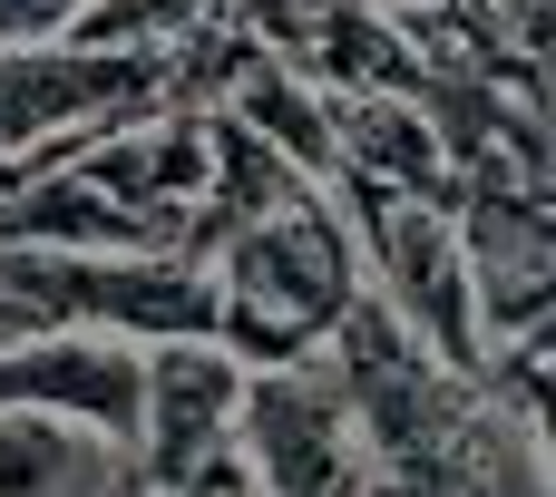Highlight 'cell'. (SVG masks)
I'll list each match as a JSON object with an SVG mask.
<instances>
[{"label":"cell","mask_w":556,"mask_h":497,"mask_svg":"<svg viewBox=\"0 0 556 497\" xmlns=\"http://www.w3.org/2000/svg\"><path fill=\"white\" fill-rule=\"evenodd\" d=\"M235 469H244L254 497H371V459H362L352 400H342L323 352L283 361V371H244Z\"/></svg>","instance_id":"5"},{"label":"cell","mask_w":556,"mask_h":497,"mask_svg":"<svg viewBox=\"0 0 556 497\" xmlns=\"http://www.w3.org/2000/svg\"><path fill=\"white\" fill-rule=\"evenodd\" d=\"M176 107L166 98V59H98L68 39H29L0 49V156H68L117 117Z\"/></svg>","instance_id":"6"},{"label":"cell","mask_w":556,"mask_h":497,"mask_svg":"<svg viewBox=\"0 0 556 497\" xmlns=\"http://www.w3.org/2000/svg\"><path fill=\"white\" fill-rule=\"evenodd\" d=\"M323 361L352 400L371 497H547V420L498 400L489 381L440 371L371 303H352Z\"/></svg>","instance_id":"1"},{"label":"cell","mask_w":556,"mask_h":497,"mask_svg":"<svg viewBox=\"0 0 556 497\" xmlns=\"http://www.w3.org/2000/svg\"><path fill=\"white\" fill-rule=\"evenodd\" d=\"M0 313L20 332H88L127 352L215 342V293L186 254H49L0 244Z\"/></svg>","instance_id":"3"},{"label":"cell","mask_w":556,"mask_h":497,"mask_svg":"<svg viewBox=\"0 0 556 497\" xmlns=\"http://www.w3.org/2000/svg\"><path fill=\"white\" fill-rule=\"evenodd\" d=\"M235 410H244V371L215 342L137 352V439H127L137 497H176L205 469H225L235 459Z\"/></svg>","instance_id":"7"},{"label":"cell","mask_w":556,"mask_h":497,"mask_svg":"<svg viewBox=\"0 0 556 497\" xmlns=\"http://www.w3.org/2000/svg\"><path fill=\"white\" fill-rule=\"evenodd\" d=\"M205 20H225V0H88L59 39L68 49H98V59H166Z\"/></svg>","instance_id":"10"},{"label":"cell","mask_w":556,"mask_h":497,"mask_svg":"<svg viewBox=\"0 0 556 497\" xmlns=\"http://www.w3.org/2000/svg\"><path fill=\"white\" fill-rule=\"evenodd\" d=\"M205 293H215V352L235 371H283V361H313L352 303H362V264H352V225L332 195H303L283 215H254V225H225L205 254H195Z\"/></svg>","instance_id":"2"},{"label":"cell","mask_w":556,"mask_h":497,"mask_svg":"<svg viewBox=\"0 0 556 497\" xmlns=\"http://www.w3.org/2000/svg\"><path fill=\"white\" fill-rule=\"evenodd\" d=\"M342 225H352V264H362V303L410 332L440 371L489 381V342H479V303H469V254L440 195H362L332 186Z\"/></svg>","instance_id":"4"},{"label":"cell","mask_w":556,"mask_h":497,"mask_svg":"<svg viewBox=\"0 0 556 497\" xmlns=\"http://www.w3.org/2000/svg\"><path fill=\"white\" fill-rule=\"evenodd\" d=\"M68 176L88 195H108L127 225H147L166 254L186 244L195 205H205V176H215V137H205V107H147V117H117L98 127L88 146H68Z\"/></svg>","instance_id":"8"},{"label":"cell","mask_w":556,"mask_h":497,"mask_svg":"<svg viewBox=\"0 0 556 497\" xmlns=\"http://www.w3.org/2000/svg\"><path fill=\"white\" fill-rule=\"evenodd\" d=\"M323 137H332V186L450 205V146H440L420 88H342V98H323Z\"/></svg>","instance_id":"9"}]
</instances>
